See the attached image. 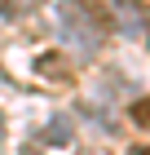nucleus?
<instances>
[{
    "mask_svg": "<svg viewBox=\"0 0 150 155\" xmlns=\"http://www.w3.org/2000/svg\"><path fill=\"white\" fill-rule=\"evenodd\" d=\"M0 13H5V18H13V13H18V0H0Z\"/></svg>",
    "mask_w": 150,
    "mask_h": 155,
    "instance_id": "nucleus-6",
    "label": "nucleus"
},
{
    "mask_svg": "<svg viewBox=\"0 0 150 155\" xmlns=\"http://www.w3.org/2000/svg\"><path fill=\"white\" fill-rule=\"evenodd\" d=\"M132 155H150V146H132Z\"/></svg>",
    "mask_w": 150,
    "mask_h": 155,
    "instance_id": "nucleus-8",
    "label": "nucleus"
},
{
    "mask_svg": "<svg viewBox=\"0 0 150 155\" xmlns=\"http://www.w3.org/2000/svg\"><path fill=\"white\" fill-rule=\"evenodd\" d=\"M35 75L49 84H75V67H71L62 53H40L35 58Z\"/></svg>",
    "mask_w": 150,
    "mask_h": 155,
    "instance_id": "nucleus-2",
    "label": "nucleus"
},
{
    "mask_svg": "<svg viewBox=\"0 0 150 155\" xmlns=\"http://www.w3.org/2000/svg\"><path fill=\"white\" fill-rule=\"evenodd\" d=\"M128 115H132V124H141V129H150V93L137 97L132 107H128Z\"/></svg>",
    "mask_w": 150,
    "mask_h": 155,
    "instance_id": "nucleus-4",
    "label": "nucleus"
},
{
    "mask_svg": "<svg viewBox=\"0 0 150 155\" xmlns=\"http://www.w3.org/2000/svg\"><path fill=\"white\" fill-rule=\"evenodd\" d=\"M58 22H62V36L75 40V45H84L88 53L102 45L106 31H110V18H106L93 0H58Z\"/></svg>",
    "mask_w": 150,
    "mask_h": 155,
    "instance_id": "nucleus-1",
    "label": "nucleus"
},
{
    "mask_svg": "<svg viewBox=\"0 0 150 155\" xmlns=\"http://www.w3.org/2000/svg\"><path fill=\"white\" fill-rule=\"evenodd\" d=\"M18 155H49V151H44V146H40V142H27V146H22V151H18Z\"/></svg>",
    "mask_w": 150,
    "mask_h": 155,
    "instance_id": "nucleus-5",
    "label": "nucleus"
},
{
    "mask_svg": "<svg viewBox=\"0 0 150 155\" xmlns=\"http://www.w3.org/2000/svg\"><path fill=\"white\" fill-rule=\"evenodd\" d=\"M146 31H150V18H146Z\"/></svg>",
    "mask_w": 150,
    "mask_h": 155,
    "instance_id": "nucleus-9",
    "label": "nucleus"
},
{
    "mask_svg": "<svg viewBox=\"0 0 150 155\" xmlns=\"http://www.w3.org/2000/svg\"><path fill=\"white\" fill-rule=\"evenodd\" d=\"M71 137H75V129H71L66 115H53L44 129H40V146H71Z\"/></svg>",
    "mask_w": 150,
    "mask_h": 155,
    "instance_id": "nucleus-3",
    "label": "nucleus"
},
{
    "mask_svg": "<svg viewBox=\"0 0 150 155\" xmlns=\"http://www.w3.org/2000/svg\"><path fill=\"white\" fill-rule=\"evenodd\" d=\"M5 133H9V124H5V111H0V142H5Z\"/></svg>",
    "mask_w": 150,
    "mask_h": 155,
    "instance_id": "nucleus-7",
    "label": "nucleus"
}]
</instances>
